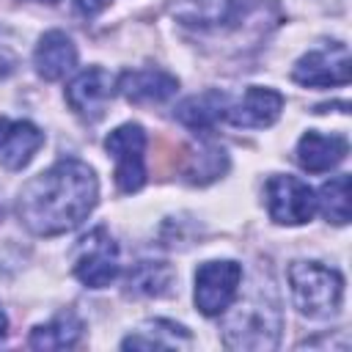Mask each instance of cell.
<instances>
[{
  "mask_svg": "<svg viewBox=\"0 0 352 352\" xmlns=\"http://www.w3.org/2000/svg\"><path fill=\"white\" fill-rule=\"evenodd\" d=\"M96 201V170L77 157H63L25 182L16 198V217L36 236H60L74 231L94 212Z\"/></svg>",
  "mask_w": 352,
  "mask_h": 352,
  "instance_id": "6da1fadb",
  "label": "cell"
},
{
  "mask_svg": "<svg viewBox=\"0 0 352 352\" xmlns=\"http://www.w3.org/2000/svg\"><path fill=\"white\" fill-rule=\"evenodd\" d=\"M220 336L228 349H256L267 352L280 344L283 314L275 289L267 283H253L248 294H236V300L220 314Z\"/></svg>",
  "mask_w": 352,
  "mask_h": 352,
  "instance_id": "7a4b0ae2",
  "label": "cell"
},
{
  "mask_svg": "<svg viewBox=\"0 0 352 352\" xmlns=\"http://www.w3.org/2000/svg\"><path fill=\"white\" fill-rule=\"evenodd\" d=\"M294 308L314 322L333 319L344 302V275L322 261H292L286 270Z\"/></svg>",
  "mask_w": 352,
  "mask_h": 352,
  "instance_id": "3957f363",
  "label": "cell"
},
{
  "mask_svg": "<svg viewBox=\"0 0 352 352\" xmlns=\"http://www.w3.org/2000/svg\"><path fill=\"white\" fill-rule=\"evenodd\" d=\"M72 272L88 289H104L118 278L121 272L118 242L110 236L104 226H96L77 242Z\"/></svg>",
  "mask_w": 352,
  "mask_h": 352,
  "instance_id": "277c9868",
  "label": "cell"
},
{
  "mask_svg": "<svg viewBox=\"0 0 352 352\" xmlns=\"http://www.w3.org/2000/svg\"><path fill=\"white\" fill-rule=\"evenodd\" d=\"M242 264L234 258H212L195 270V308L204 316H220L239 294Z\"/></svg>",
  "mask_w": 352,
  "mask_h": 352,
  "instance_id": "5b68a950",
  "label": "cell"
},
{
  "mask_svg": "<svg viewBox=\"0 0 352 352\" xmlns=\"http://www.w3.org/2000/svg\"><path fill=\"white\" fill-rule=\"evenodd\" d=\"M270 220L278 226H302L316 214V192L297 176L275 173L264 184Z\"/></svg>",
  "mask_w": 352,
  "mask_h": 352,
  "instance_id": "8992f818",
  "label": "cell"
},
{
  "mask_svg": "<svg viewBox=\"0 0 352 352\" xmlns=\"http://www.w3.org/2000/svg\"><path fill=\"white\" fill-rule=\"evenodd\" d=\"M107 154L116 160V184L121 192H138L146 184V129L121 124L104 138Z\"/></svg>",
  "mask_w": 352,
  "mask_h": 352,
  "instance_id": "52a82bcc",
  "label": "cell"
},
{
  "mask_svg": "<svg viewBox=\"0 0 352 352\" xmlns=\"http://www.w3.org/2000/svg\"><path fill=\"white\" fill-rule=\"evenodd\" d=\"M349 47L344 41H327L308 50L292 69V80L305 88H333L349 82Z\"/></svg>",
  "mask_w": 352,
  "mask_h": 352,
  "instance_id": "ba28073f",
  "label": "cell"
},
{
  "mask_svg": "<svg viewBox=\"0 0 352 352\" xmlns=\"http://www.w3.org/2000/svg\"><path fill=\"white\" fill-rule=\"evenodd\" d=\"M116 94V77L102 69V66H88L74 80L66 85V102L69 107L85 118V121H99L107 110V102Z\"/></svg>",
  "mask_w": 352,
  "mask_h": 352,
  "instance_id": "9c48e42d",
  "label": "cell"
},
{
  "mask_svg": "<svg viewBox=\"0 0 352 352\" xmlns=\"http://www.w3.org/2000/svg\"><path fill=\"white\" fill-rule=\"evenodd\" d=\"M283 104H286V99L280 91L264 88V85H250L242 94V99L228 104L223 121H228L231 126H242V129H264L280 118Z\"/></svg>",
  "mask_w": 352,
  "mask_h": 352,
  "instance_id": "30bf717a",
  "label": "cell"
},
{
  "mask_svg": "<svg viewBox=\"0 0 352 352\" xmlns=\"http://www.w3.org/2000/svg\"><path fill=\"white\" fill-rule=\"evenodd\" d=\"M116 91L132 104L165 102L179 91V80L165 69H129L116 77Z\"/></svg>",
  "mask_w": 352,
  "mask_h": 352,
  "instance_id": "8fae6325",
  "label": "cell"
},
{
  "mask_svg": "<svg viewBox=\"0 0 352 352\" xmlns=\"http://www.w3.org/2000/svg\"><path fill=\"white\" fill-rule=\"evenodd\" d=\"M44 146V132L33 121H14L0 116V165L22 170Z\"/></svg>",
  "mask_w": 352,
  "mask_h": 352,
  "instance_id": "7c38bea8",
  "label": "cell"
},
{
  "mask_svg": "<svg viewBox=\"0 0 352 352\" xmlns=\"http://www.w3.org/2000/svg\"><path fill=\"white\" fill-rule=\"evenodd\" d=\"M349 154V140L344 135H324L316 129H308L294 148L297 165L308 173H327L333 170L338 162H344Z\"/></svg>",
  "mask_w": 352,
  "mask_h": 352,
  "instance_id": "4fadbf2b",
  "label": "cell"
},
{
  "mask_svg": "<svg viewBox=\"0 0 352 352\" xmlns=\"http://www.w3.org/2000/svg\"><path fill=\"white\" fill-rule=\"evenodd\" d=\"M33 66H36V74L50 82L63 80L69 72H74L77 47L72 36H66L63 30H47L33 50Z\"/></svg>",
  "mask_w": 352,
  "mask_h": 352,
  "instance_id": "5bb4252c",
  "label": "cell"
},
{
  "mask_svg": "<svg viewBox=\"0 0 352 352\" xmlns=\"http://www.w3.org/2000/svg\"><path fill=\"white\" fill-rule=\"evenodd\" d=\"M192 344V333L170 319H146L124 341L121 349H182Z\"/></svg>",
  "mask_w": 352,
  "mask_h": 352,
  "instance_id": "9a60e30c",
  "label": "cell"
},
{
  "mask_svg": "<svg viewBox=\"0 0 352 352\" xmlns=\"http://www.w3.org/2000/svg\"><path fill=\"white\" fill-rule=\"evenodd\" d=\"M231 104V96L226 91H217V88H209V91H201L195 96H187L184 102H179L176 107V121L184 124L187 129H195V132H206L212 129L217 121L226 118V110Z\"/></svg>",
  "mask_w": 352,
  "mask_h": 352,
  "instance_id": "2e32d148",
  "label": "cell"
},
{
  "mask_svg": "<svg viewBox=\"0 0 352 352\" xmlns=\"http://www.w3.org/2000/svg\"><path fill=\"white\" fill-rule=\"evenodd\" d=\"M236 0H170V14L187 28H217L236 16Z\"/></svg>",
  "mask_w": 352,
  "mask_h": 352,
  "instance_id": "e0dca14e",
  "label": "cell"
},
{
  "mask_svg": "<svg viewBox=\"0 0 352 352\" xmlns=\"http://www.w3.org/2000/svg\"><path fill=\"white\" fill-rule=\"evenodd\" d=\"M82 330H85V324L74 311H60L50 322L36 324L28 336V344H30V349H41V352H47V349H72L82 338Z\"/></svg>",
  "mask_w": 352,
  "mask_h": 352,
  "instance_id": "ac0fdd59",
  "label": "cell"
},
{
  "mask_svg": "<svg viewBox=\"0 0 352 352\" xmlns=\"http://www.w3.org/2000/svg\"><path fill=\"white\" fill-rule=\"evenodd\" d=\"M176 272L168 261H138L129 270L126 292L135 297H165L170 294Z\"/></svg>",
  "mask_w": 352,
  "mask_h": 352,
  "instance_id": "d6986e66",
  "label": "cell"
},
{
  "mask_svg": "<svg viewBox=\"0 0 352 352\" xmlns=\"http://www.w3.org/2000/svg\"><path fill=\"white\" fill-rule=\"evenodd\" d=\"M316 212H322L327 223H336V226L349 223V173H338L319 187Z\"/></svg>",
  "mask_w": 352,
  "mask_h": 352,
  "instance_id": "ffe728a7",
  "label": "cell"
},
{
  "mask_svg": "<svg viewBox=\"0 0 352 352\" xmlns=\"http://www.w3.org/2000/svg\"><path fill=\"white\" fill-rule=\"evenodd\" d=\"M228 168V157L223 148L217 146H204L198 148L192 157H190V168L184 170L187 173V182L192 184H206V182H214L217 176H223Z\"/></svg>",
  "mask_w": 352,
  "mask_h": 352,
  "instance_id": "44dd1931",
  "label": "cell"
},
{
  "mask_svg": "<svg viewBox=\"0 0 352 352\" xmlns=\"http://www.w3.org/2000/svg\"><path fill=\"white\" fill-rule=\"evenodd\" d=\"M74 3H77V11H80V14L94 16V14H99L110 0H74Z\"/></svg>",
  "mask_w": 352,
  "mask_h": 352,
  "instance_id": "7402d4cb",
  "label": "cell"
},
{
  "mask_svg": "<svg viewBox=\"0 0 352 352\" xmlns=\"http://www.w3.org/2000/svg\"><path fill=\"white\" fill-rule=\"evenodd\" d=\"M6 330H8V316H6V311H3V305H0V338L6 336Z\"/></svg>",
  "mask_w": 352,
  "mask_h": 352,
  "instance_id": "603a6c76",
  "label": "cell"
},
{
  "mask_svg": "<svg viewBox=\"0 0 352 352\" xmlns=\"http://www.w3.org/2000/svg\"><path fill=\"white\" fill-rule=\"evenodd\" d=\"M38 3H50V6H55V3H58V0H38Z\"/></svg>",
  "mask_w": 352,
  "mask_h": 352,
  "instance_id": "cb8c5ba5",
  "label": "cell"
}]
</instances>
